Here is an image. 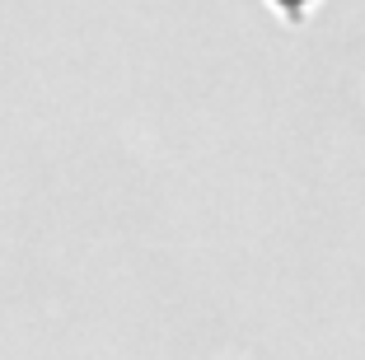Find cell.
I'll use <instances>...</instances> for the list:
<instances>
[{
	"mask_svg": "<svg viewBox=\"0 0 365 360\" xmlns=\"http://www.w3.org/2000/svg\"><path fill=\"white\" fill-rule=\"evenodd\" d=\"M277 5H281L286 14H300V5H304V0H277Z\"/></svg>",
	"mask_w": 365,
	"mask_h": 360,
	"instance_id": "6da1fadb",
	"label": "cell"
}]
</instances>
